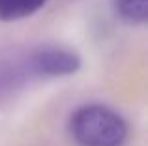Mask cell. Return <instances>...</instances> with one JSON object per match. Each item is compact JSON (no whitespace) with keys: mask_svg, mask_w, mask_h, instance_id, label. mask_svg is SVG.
I'll return each mask as SVG.
<instances>
[{"mask_svg":"<svg viewBox=\"0 0 148 146\" xmlns=\"http://www.w3.org/2000/svg\"><path fill=\"white\" fill-rule=\"evenodd\" d=\"M69 133L79 146H122L127 124L105 105H84L69 118Z\"/></svg>","mask_w":148,"mask_h":146,"instance_id":"1","label":"cell"},{"mask_svg":"<svg viewBox=\"0 0 148 146\" xmlns=\"http://www.w3.org/2000/svg\"><path fill=\"white\" fill-rule=\"evenodd\" d=\"M81 68V58L75 51L64 47H41L28 56V70L36 75H69Z\"/></svg>","mask_w":148,"mask_h":146,"instance_id":"2","label":"cell"},{"mask_svg":"<svg viewBox=\"0 0 148 146\" xmlns=\"http://www.w3.org/2000/svg\"><path fill=\"white\" fill-rule=\"evenodd\" d=\"M47 4V0H0V21L10 23L34 15Z\"/></svg>","mask_w":148,"mask_h":146,"instance_id":"3","label":"cell"},{"mask_svg":"<svg viewBox=\"0 0 148 146\" xmlns=\"http://www.w3.org/2000/svg\"><path fill=\"white\" fill-rule=\"evenodd\" d=\"M114 11L127 25H143L148 17V0H112Z\"/></svg>","mask_w":148,"mask_h":146,"instance_id":"4","label":"cell"}]
</instances>
